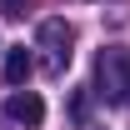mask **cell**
<instances>
[{
	"label": "cell",
	"instance_id": "cell-1",
	"mask_svg": "<svg viewBox=\"0 0 130 130\" xmlns=\"http://www.w3.org/2000/svg\"><path fill=\"white\" fill-rule=\"evenodd\" d=\"M95 95L105 105H125L130 100V50L125 45H105L95 55Z\"/></svg>",
	"mask_w": 130,
	"mask_h": 130
},
{
	"label": "cell",
	"instance_id": "cell-5",
	"mask_svg": "<svg viewBox=\"0 0 130 130\" xmlns=\"http://www.w3.org/2000/svg\"><path fill=\"white\" fill-rule=\"evenodd\" d=\"M20 5H25V0H5V15H25Z\"/></svg>",
	"mask_w": 130,
	"mask_h": 130
},
{
	"label": "cell",
	"instance_id": "cell-4",
	"mask_svg": "<svg viewBox=\"0 0 130 130\" xmlns=\"http://www.w3.org/2000/svg\"><path fill=\"white\" fill-rule=\"evenodd\" d=\"M30 65H35V55H30L25 45H15L10 55H5V80H10V85H25V75H30Z\"/></svg>",
	"mask_w": 130,
	"mask_h": 130
},
{
	"label": "cell",
	"instance_id": "cell-3",
	"mask_svg": "<svg viewBox=\"0 0 130 130\" xmlns=\"http://www.w3.org/2000/svg\"><path fill=\"white\" fill-rule=\"evenodd\" d=\"M5 115H10L15 125H40V120H45V100L30 95V90H15V95L5 100Z\"/></svg>",
	"mask_w": 130,
	"mask_h": 130
},
{
	"label": "cell",
	"instance_id": "cell-2",
	"mask_svg": "<svg viewBox=\"0 0 130 130\" xmlns=\"http://www.w3.org/2000/svg\"><path fill=\"white\" fill-rule=\"evenodd\" d=\"M35 50H40V65H45L50 75H65V65H70V55H75V30H70V20H60V15L40 20Z\"/></svg>",
	"mask_w": 130,
	"mask_h": 130
}]
</instances>
